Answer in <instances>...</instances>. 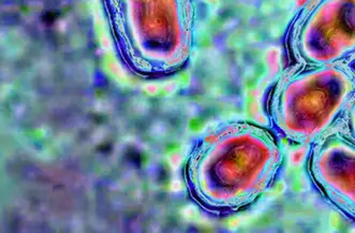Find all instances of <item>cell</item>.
Masks as SVG:
<instances>
[{
  "label": "cell",
  "instance_id": "obj_5",
  "mask_svg": "<svg viewBox=\"0 0 355 233\" xmlns=\"http://www.w3.org/2000/svg\"><path fill=\"white\" fill-rule=\"evenodd\" d=\"M306 169L325 202L355 223V141L334 127L308 146Z\"/></svg>",
  "mask_w": 355,
  "mask_h": 233
},
{
  "label": "cell",
  "instance_id": "obj_3",
  "mask_svg": "<svg viewBox=\"0 0 355 233\" xmlns=\"http://www.w3.org/2000/svg\"><path fill=\"white\" fill-rule=\"evenodd\" d=\"M355 94V66L294 62L272 84L270 129L280 139L311 146L338 125Z\"/></svg>",
  "mask_w": 355,
  "mask_h": 233
},
{
  "label": "cell",
  "instance_id": "obj_1",
  "mask_svg": "<svg viewBox=\"0 0 355 233\" xmlns=\"http://www.w3.org/2000/svg\"><path fill=\"white\" fill-rule=\"evenodd\" d=\"M286 159L282 139L272 129L225 121L211 129L198 148V196L218 214L242 211L272 189Z\"/></svg>",
  "mask_w": 355,
  "mask_h": 233
},
{
  "label": "cell",
  "instance_id": "obj_6",
  "mask_svg": "<svg viewBox=\"0 0 355 233\" xmlns=\"http://www.w3.org/2000/svg\"><path fill=\"white\" fill-rule=\"evenodd\" d=\"M339 129L347 136L350 137L355 141V94L351 98L346 111L343 113V117L337 125Z\"/></svg>",
  "mask_w": 355,
  "mask_h": 233
},
{
  "label": "cell",
  "instance_id": "obj_2",
  "mask_svg": "<svg viewBox=\"0 0 355 233\" xmlns=\"http://www.w3.org/2000/svg\"><path fill=\"white\" fill-rule=\"evenodd\" d=\"M121 60L144 78L174 74L193 46L192 0H103Z\"/></svg>",
  "mask_w": 355,
  "mask_h": 233
},
{
  "label": "cell",
  "instance_id": "obj_4",
  "mask_svg": "<svg viewBox=\"0 0 355 233\" xmlns=\"http://www.w3.org/2000/svg\"><path fill=\"white\" fill-rule=\"evenodd\" d=\"M286 44L297 64L355 66V0H307L290 23Z\"/></svg>",
  "mask_w": 355,
  "mask_h": 233
}]
</instances>
